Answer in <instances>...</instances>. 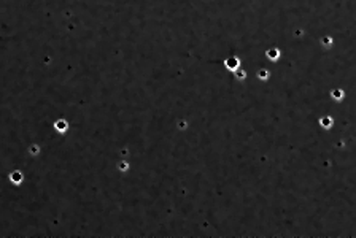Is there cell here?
Masks as SVG:
<instances>
[{
    "mask_svg": "<svg viewBox=\"0 0 356 238\" xmlns=\"http://www.w3.org/2000/svg\"><path fill=\"white\" fill-rule=\"evenodd\" d=\"M332 95H334V98L340 100V98L344 97V92H342V91H332Z\"/></svg>",
    "mask_w": 356,
    "mask_h": 238,
    "instance_id": "5",
    "label": "cell"
},
{
    "mask_svg": "<svg viewBox=\"0 0 356 238\" xmlns=\"http://www.w3.org/2000/svg\"><path fill=\"white\" fill-rule=\"evenodd\" d=\"M239 59L237 57H229V59H226V62H224V65H226V69H229V70H237L239 69Z\"/></svg>",
    "mask_w": 356,
    "mask_h": 238,
    "instance_id": "3",
    "label": "cell"
},
{
    "mask_svg": "<svg viewBox=\"0 0 356 238\" xmlns=\"http://www.w3.org/2000/svg\"><path fill=\"white\" fill-rule=\"evenodd\" d=\"M321 126H323V127H326V129H329V127L332 126V117H329V116H324V117H321Z\"/></svg>",
    "mask_w": 356,
    "mask_h": 238,
    "instance_id": "4",
    "label": "cell"
},
{
    "mask_svg": "<svg viewBox=\"0 0 356 238\" xmlns=\"http://www.w3.org/2000/svg\"><path fill=\"white\" fill-rule=\"evenodd\" d=\"M54 129L59 133H65L67 130H69V122H67L65 119H57V121L54 122Z\"/></svg>",
    "mask_w": 356,
    "mask_h": 238,
    "instance_id": "1",
    "label": "cell"
},
{
    "mask_svg": "<svg viewBox=\"0 0 356 238\" xmlns=\"http://www.w3.org/2000/svg\"><path fill=\"white\" fill-rule=\"evenodd\" d=\"M22 179H24V176H22V173L19 172V170H14V172L10 173V181H11L13 184H16V186L21 184Z\"/></svg>",
    "mask_w": 356,
    "mask_h": 238,
    "instance_id": "2",
    "label": "cell"
}]
</instances>
